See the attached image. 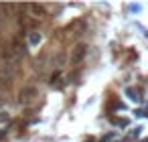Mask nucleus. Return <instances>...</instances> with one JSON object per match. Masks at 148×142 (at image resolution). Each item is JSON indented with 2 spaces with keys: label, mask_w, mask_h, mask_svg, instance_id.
<instances>
[{
  "label": "nucleus",
  "mask_w": 148,
  "mask_h": 142,
  "mask_svg": "<svg viewBox=\"0 0 148 142\" xmlns=\"http://www.w3.org/2000/svg\"><path fill=\"white\" fill-rule=\"evenodd\" d=\"M85 55H87V45H85V43H79V45L71 51V65H73V67H79V65L83 63Z\"/></svg>",
  "instance_id": "f257e3e1"
},
{
  "label": "nucleus",
  "mask_w": 148,
  "mask_h": 142,
  "mask_svg": "<svg viewBox=\"0 0 148 142\" xmlns=\"http://www.w3.org/2000/svg\"><path fill=\"white\" fill-rule=\"evenodd\" d=\"M35 97H37V89L31 87V85H27L18 91V104H31Z\"/></svg>",
  "instance_id": "f03ea898"
},
{
  "label": "nucleus",
  "mask_w": 148,
  "mask_h": 142,
  "mask_svg": "<svg viewBox=\"0 0 148 142\" xmlns=\"http://www.w3.org/2000/svg\"><path fill=\"white\" fill-rule=\"evenodd\" d=\"M10 51H12V55H14V53H16V55H25V53H27V43H23L21 37H14V39H12V49H10Z\"/></svg>",
  "instance_id": "7ed1b4c3"
},
{
  "label": "nucleus",
  "mask_w": 148,
  "mask_h": 142,
  "mask_svg": "<svg viewBox=\"0 0 148 142\" xmlns=\"http://www.w3.org/2000/svg\"><path fill=\"white\" fill-rule=\"evenodd\" d=\"M126 95H128L132 102H136V104H138V102H142L140 91H138V89H134V87H128V89H126Z\"/></svg>",
  "instance_id": "20e7f679"
},
{
  "label": "nucleus",
  "mask_w": 148,
  "mask_h": 142,
  "mask_svg": "<svg viewBox=\"0 0 148 142\" xmlns=\"http://www.w3.org/2000/svg\"><path fill=\"white\" fill-rule=\"evenodd\" d=\"M39 43H41V33H29V45L35 47Z\"/></svg>",
  "instance_id": "39448f33"
},
{
  "label": "nucleus",
  "mask_w": 148,
  "mask_h": 142,
  "mask_svg": "<svg viewBox=\"0 0 148 142\" xmlns=\"http://www.w3.org/2000/svg\"><path fill=\"white\" fill-rule=\"evenodd\" d=\"M8 120H10V114L4 112V110H0V124H6Z\"/></svg>",
  "instance_id": "423d86ee"
},
{
  "label": "nucleus",
  "mask_w": 148,
  "mask_h": 142,
  "mask_svg": "<svg viewBox=\"0 0 148 142\" xmlns=\"http://www.w3.org/2000/svg\"><path fill=\"white\" fill-rule=\"evenodd\" d=\"M29 8H31L33 12H37V14H43V12H45V6H39V4H31Z\"/></svg>",
  "instance_id": "0eeeda50"
},
{
  "label": "nucleus",
  "mask_w": 148,
  "mask_h": 142,
  "mask_svg": "<svg viewBox=\"0 0 148 142\" xmlns=\"http://www.w3.org/2000/svg\"><path fill=\"white\" fill-rule=\"evenodd\" d=\"M59 77H61V73H59V71H55V73L51 75V79H49V81H51V85H55V81H59Z\"/></svg>",
  "instance_id": "6e6552de"
},
{
  "label": "nucleus",
  "mask_w": 148,
  "mask_h": 142,
  "mask_svg": "<svg viewBox=\"0 0 148 142\" xmlns=\"http://www.w3.org/2000/svg\"><path fill=\"white\" fill-rule=\"evenodd\" d=\"M4 136H6V130H0V140H2Z\"/></svg>",
  "instance_id": "1a4fd4ad"
},
{
  "label": "nucleus",
  "mask_w": 148,
  "mask_h": 142,
  "mask_svg": "<svg viewBox=\"0 0 148 142\" xmlns=\"http://www.w3.org/2000/svg\"><path fill=\"white\" fill-rule=\"evenodd\" d=\"M2 102H4V99H2V95H0V106H2Z\"/></svg>",
  "instance_id": "9d476101"
}]
</instances>
